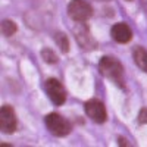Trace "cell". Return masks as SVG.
I'll return each mask as SVG.
<instances>
[{"instance_id":"14","label":"cell","mask_w":147,"mask_h":147,"mask_svg":"<svg viewBox=\"0 0 147 147\" xmlns=\"http://www.w3.org/2000/svg\"><path fill=\"white\" fill-rule=\"evenodd\" d=\"M118 140H119V143H118L119 146H131V144L128 143V140H127V138H122V137H119Z\"/></svg>"},{"instance_id":"12","label":"cell","mask_w":147,"mask_h":147,"mask_svg":"<svg viewBox=\"0 0 147 147\" xmlns=\"http://www.w3.org/2000/svg\"><path fill=\"white\" fill-rule=\"evenodd\" d=\"M41 57H43V60L46 63H57L59 62L57 55L52 50V49H49V47H46V49L41 50Z\"/></svg>"},{"instance_id":"2","label":"cell","mask_w":147,"mask_h":147,"mask_svg":"<svg viewBox=\"0 0 147 147\" xmlns=\"http://www.w3.org/2000/svg\"><path fill=\"white\" fill-rule=\"evenodd\" d=\"M44 124L47 127V129L50 131V134H53L55 137H65L68 134H71L72 131V124L65 119L62 115L59 113H49L44 118Z\"/></svg>"},{"instance_id":"9","label":"cell","mask_w":147,"mask_h":147,"mask_svg":"<svg viewBox=\"0 0 147 147\" xmlns=\"http://www.w3.org/2000/svg\"><path fill=\"white\" fill-rule=\"evenodd\" d=\"M132 59H134L136 65L141 71L147 72V50H146L143 46L134 47V50H132Z\"/></svg>"},{"instance_id":"11","label":"cell","mask_w":147,"mask_h":147,"mask_svg":"<svg viewBox=\"0 0 147 147\" xmlns=\"http://www.w3.org/2000/svg\"><path fill=\"white\" fill-rule=\"evenodd\" d=\"M16 31H18V25H16L13 21L5 19V21L2 22V32H3V35H6V37H12Z\"/></svg>"},{"instance_id":"1","label":"cell","mask_w":147,"mask_h":147,"mask_svg":"<svg viewBox=\"0 0 147 147\" xmlns=\"http://www.w3.org/2000/svg\"><path fill=\"white\" fill-rule=\"evenodd\" d=\"M99 71L100 74L110 80L118 87L124 88L125 87V80H124V66L119 60L113 56H103L99 62Z\"/></svg>"},{"instance_id":"4","label":"cell","mask_w":147,"mask_h":147,"mask_svg":"<svg viewBox=\"0 0 147 147\" xmlns=\"http://www.w3.org/2000/svg\"><path fill=\"white\" fill-rule=\"evenodd\" d=\"M44 91H46L47 97L50 99V102L55 103L56 106H62L66 102V90L62 85V82L56 78H47L46 80Z\"/></svg>"},{"instance_id":"16","label":"cell","mask_w":147,"mask_h":147,"mask_svg":"<svg viewBox=\"0 0 147 147\" xmlns=\"http://www.w3.org/2000/svg\"><path fill=\"white\" fill-rule=\"evenodd\" d=\"M97 2H110V0H97Z\"/></svg>"},{"instance_id":"15","label":"cell","mask_w":147,"mask_h":147,"mask_svg":"<svg viewBox=\"0 0 147 147\" xmlns=\"http://www.w3.org/2000/svg\"><path fill=\"white\" fill-rule=\"evenodd\" d=\"M141 5H143V6L147 9V0H141Z\"/></svg>"},{"instance_id":"6","label":"cell","mask_w":147,"mask_h":147,"mask_svg":"<svg viewBox=\"0 0 147 147\" xmlns=\"http://www.w3.org/2000/svg\"><path fill=\"white\" fill-rule=\"evenodd\" d=\"M0 128L5 134H13L18 128V118L10 105H3L0 109Z\"/></svg>"},{"instance_id":"10","label":"cell","mask_w":147,"mask_h":147,"mask_svg":"<svg viewBox=\"0 0 147 147\" xmlns=\"http://www.w3.org/2000/svg\"><path fill=\"white\" fill-rule=\"evenodd\" d=\"M55 41H56V46L60 49L62 53H68L69 52V40L68 37L62 32H56L55 34Z\"/></svg>"},{"instance_id":"3","label":"cell","mask_w":147,"mask_h":147,"mask_svg":"<svg viewBox=\"0 0 147 147\" xmlns=\"http://www.w3.org/2000/svg\"><path fill=\"white\" fill-rule=\"evenodd\" d=\"M66 12L74 22H87L93 15V9L85 0H71Z\"/></svg>"},{"instance_id":"13","label":"cell","mask_w":147,"mask_h":147,"mask_svg":"<svg viewBox=\"0 0 147 147\" xmlns=\"http://www.w3.org/2000/svg\"><path fill=\"white\" fill-rule=\"evenodd\" d=\"M138 122L140 124H147V107H143L138 112Z\"/></svg>"},{"instance_id":"5","label":"cell","mask_w":147,"mask_h":147,"mask_svg":"<svg viewBox=\"0 0 147 147\" xmlns=\"http://www.w3.org/2000/svg\"><path fill=\"white\" fill-rule=\"evenodd\" d=\"M84 110H85V115H87L93 122H96V124H105L106 119H107L106 107H105L103 102L99 100V99L87 100L84 105Z\"/></svg>"},{"instance_id":"7","label":"cell","mask_w":147,"mask_h":147,"mask_svg":"<svg viewBox=\"0 0 147 147\" xmlns=\"http://www.w3.org/2000/svg\"><path fill=\"white\" fill-rule=\"evenodd\" d=\"M72 31H74V35H75L77 43L84 49V50H93V49H96L97 43L91 37L90 30L87 28L85 22H77V28L72 27Z\"/></svg>"},{"instance_id":"8","label":"cell","mask_w":147,"mask_h":147,"mask_svg":"<svg viewBox=\"0 0 147 147\" xmlns=\"http://www.w3.org/2000/svg\"><path fill=\"white\" fill-rule=\"evenodd\" d=\"M110 35L112 38L119 43V44H125L128 41H131L132 38V30L128 27V24L125 22H118L110 28Z\"/></svg>"}]
</instances>
